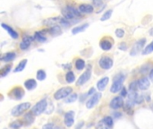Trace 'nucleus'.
<instances>
[{
	"instance_id": "5",
	"label": "nucleus",
	"mask_w": 153,
	"mask_h": 129,
	"mask_svg": "<svg viewBox=\"0 0 153 129\" xmlns=\"http://www.w3.org/2000/svg\"><path fill=\"white\" fill-rule=\"evenodd\" d=\"M101 97H102V94H101L100 92H96V93H94V94L91 96V98L89 101H87V102H86V107H87V109H92V108H94V107L99 103V101H100Z\"/></svg>"
},
{
	"instance_id": "9",
	"label": "nucleus",
	"mask_w": 153,
	"mask_h": 129,
	"mask_svg": "<svg viewBox=\"0 0 153 129\" xmlns=\"http://www.w3.org/2000/svg\"><path fill=\"white\" fill-rule=\"evenodd\" d=\"M145 42H146V39H142V40H138V41L134 45V47H133V48H132V50H131V55H132V56L137 55V54L143 49V48Z\"/></svg>"
},
{
	"instance_id": "19",
	"label": "nucleus",
	"mask_w": 153,
	"mask_h": 129,
	"mask_svg": "<svg viewBox=\"0 0 153 129\" xmlns=\"http://www.w3.org/2000/svg\"><path fill=\"white\" fill-rule=\"evenodd\" d=\"M123 88V83L121 82H113V84L110 88V92L112 93H117V92L121 91Z\"/></svg>"
},
{
	"instance_id": "27",
	"label": "nucleus",
	"mask_w": 153,
	"mask_h": 129,
	"mask_svg": "<svg viewBox=\"0 0 153 129\" xmlns=\"http://www.w3.org/2000/svg\"><path fill=\"white\" fill-rule=\"evenodd\" d=\"M61 19L59 18V17H55V18H50V19H47V20H45L44 22H43V24H45V25H50V26H52V25H54L56 22H57V21H60Z\"/></svg>"
},
{
	"instance_id": "1",
	"label": "nucleus",
	"mask_w": 153,
	"mask_h": 129,
	"mask_svg": "<svg viewBox=\"0 0 153 129\" xmlns=\"http://www.w3.org/2000/svg\"><path fill=\"white\" fill-rule=\"evenodd\" d=\"M30 107H31V104L30 102H22V103L15 106L12 110L11 114L13 117H19V116L22 115L23 113H25Z\"/></svg>"
},
{
	"instance_id": "34",
	"label": "nucleus",
	"mask_w": 153,
	"mask_h": 129,
	"mask_svg": "<svg viewBox=\"0 0 153 129\" xmlns=\"http://www.w3.org/2000/svg\"><path fill=\"white\" fill-rule=\"evenodd\" d=\"M112 13H113V11L112 10H108L103 15H102V17L100 18V21H102V22H104V21H107V20H108L110 17H111V15H112Z\"/></svg>"
},
{
	"instance_id": "10",
	"label": "nucleus",
	"mask_w": 153,
	"mask_h": 129,
	"mask_svg": "<svg viewBox=\"0 0 153 129\" xmlns=\"http://www.w3.org/2000/svg\"><path fill=\"white\" fill-rule=\"evenodd\" d=\"M33 40H34V37H31V36H24L23 39H22V40L20 43V48L22 49V50L27 49L30 46V44H31V42Z\"/></svg>"
},
{
	"instance_id": "16",
	"label": "nucleus",
	"mask_w": 153,
	"mask_h": 129,
	"mask_svg": "<svg viewBox=\"0 0 153 129\" xmlns=\"http://www.w3.org/2000/svg\"><path fill=\"white\" fill-rule=\"evenodd\" d=\"M16 57V54L14 52H7L5 54H4L1 57V61L3 62H10L13 61V59H15Z\"/></svg>"
},
{
	"instance_id": "29",
	"label": "nucleus",
	"mask_w": 153,
	"mask_h": 129,
	"mask_svg": "<svg viewBox=\"0 0 153 129\" xmlns=\"http://www.w3.org/2000/svg\"><path fill=\"white\" fill-rule=\"evenodd\" d=\"M37 79L39 80V81H43V80H45L46 79V77H47V75H46V72L44 71V70H42V69H40V70H39L38 72H37Z\"/></svg>"
},
{
	"instance_id": "42",
	"label": "nucleus",
	"mask_w": 153,
	"mask_h": 129,
	"mask_svg": "<svg viewBox=\"0 0 153 129\" xmlns=\"http://www.w3.org/2000/svg\"><path fill=\"white\" fill-rule=\"evenodd\" d=\"M118 48H119V49H121V50H126V45L125 43H122V44H120V45L118 46Z\"/></svg>"
},
{
	"instance_id": "46",
	"label": "nucleus",
	"mask_w": 153,
	"mask_h": 129,
	"mask_svg": "<svg viewBox=\"0 0 153 129\" xmlns=\"http://www.w3.org/2000/svg\"><path fill=\"white\" fill-rule=\"evenodd\" d=\"M150 79L153 82V69L150 72Z\"/></svg>"
},
{
	"instance_id": "45",
	"label": "nucleus",
	"mask_w": 153,
	"mask_h": 129,
	"mask_svg": "<svg viewBox=\"0 0 153 129\" xmlns=\"http://www.w3.org/2000/svg\"><path fill=\"white\" fill-rule=\"evenodd\" d=\"M93 2H94V4H96V5H98V4H101V0H92Z\"/></svg>"
},
{
	"instance_id": "40",
	"label": "nucleus",
	"mask_w": 153,
	"mask_h": 129,
	"mask_svg": "<svg viewBox=\"0 0 153 129\" xmlns=\"http://www.w3.org/2000/svg\"><path fill=\"white\" fill-rule=\"evenodd\" d=\"M127 91H126V87H123L122 88V90L120 91V95H121V97H126V95H127Z\"/></svg>"
},
{
	"instance_id": "41",
	"label": "nucleus",
	"mask_w": 153,
	"mask_h": 129,
	"mask_svg": "<svg viewBox=\"0 0 153 129\" xmlns=\"http://www.w3.org/2000/svg\"><path fill=\"white\" fill-rule=\"evenodd\" d=\"M60 23H61L63 26H65V27L69 26V22H67V20H65V19H61V20H60Z\"/></svg>"
},
{
	"instance_id": "48",
	"label": "nucleus",
	"mask_w": 153,
	"mask_h": 129,
	"mask_svg": "<svg viewBox=\"0 0 153 129\" xmlns=\"http://www.w3.org/2000/svg\"><path fill=\"white\" fill-rule=\"evenodd\" d=\"M150 34H151V35H153V28L150 31Z\"/></svg>"
},
{
	"instance_id": "8",
	"label": "nucleus",
	"mask_w": 153,
	"mask_h": 129,
	"mask_svg": "<svg viewBox=\"0 0 153 129\" xmlns=\"http://www.w3.org/2000/svg\"><path fill=\"white\" fill-rule=\"evenodd\" d=\"M10 96H11V98H13L14 100H17V101L22 100V97L24 96V91L21 87H15L11 91Z\"/></svg>"
},
{
	"instance_id": "14",
	"label": "nucleus",
	"mask_w": 153,
	"mask_h": 129,
	"mask_svg": "<svg viewBox=\"0 0 153 129\" xmlns=\"http://www.w3.org/2000/svg\"><path fill=\"white\" fill-rule=\"evenodd\" d=\"M2 27L8 32V34L13 38V39H18L19 38V34L18 32H16L12 27H10L9 25L7 24H4V23H2Z\"/></svg>"
},
{
	"instance_id": "43",
	"label": "nucleus",
	"mask_w": 153,
	"mask_h": 129,
	"mask_svg": "<svg viewBox=\"0 0 153 129\" xmlns=\"http://www.w3.org/2000/svg\"><path fill=\"white\" fill-rule=\"evenodd\" d=\"M93 93H96V92H95V89H94V88H91L90 91L88 92V95H92Z\"/></svg>"
},
{
	"instance_id": "36",
	"label": "nucleus",
	"mask_w": 153,
	"mask_h": 129,
	"mask_svg": "<svg viewBox=\"0 0 153 129\" xmlns=\"http://www.w3.org/2000/svg\"><path fill=\"white\" fill-rule=\"evenodd\" d=\"M125 78H126L125 75L122 74V73H120V74L117 75L114 77V81H113V82H121V83H124Z\"/></svg>"
},
{
	"instance_id": "35",
	"label": "nucleus",
	"mask_w": 153,
	"mask_h": 129,
	"mask_svg": "<svg viewBox=\"0 0 153 129\" xmlns=\"http://www.w3.org/2000/svg\"><path fill=\"white\" fill-rule=\"evenodd\" d=\"M152 52H153V41L143 50V55H148Z\"/></svg>"
},
{
	"instance_id": "3",
	"label": "nucleus",
	"mask_w": 153,
	"mask_h": 129,
	"mask_svg": "<svg viewBox=\"0 0 153 129\" xmlns=\"http://www.w3.org/2000/svg\"><path fill=\"white\" fill-rule=\"evenodd\" d=\"M72 92H73V89L71 87H63V88L57 90L54 93V98H55V100L59 101V100L67 98Z\"/></svg>"
},
{
	"instance_id": "13",
	"label": "nucleus",
	"mask_w": 153,
	"mask_h": 129,
	"mask_svg": "<svg viewBox=\"0 0 153 129\" xmlns=\"http://www.w3.org/2000/svg\"><path fill=\"white\" fill-rule=\"evenodd\" d=\"M108 82H109V78L107 77V76H106V77H103L102 79H100V80L98 82V84H97V88H98V90L100 91V92L104 91V90L106 89V87H107Z\"/></svg>"
},
{
	"instance_id": "39",
	"label": "nucleus",
	"mask_w": 153,
	"mask_h": 129,
	"mask_svg": "<svg viewBox=\"0 0 153 129\" xmlns=\"http://www.w3.org/2000/svg\"><path fill=\"white\" fill-rule=\"evenodd\" d=\"M42 129H55V126L51 123H48V124H46L43 126Z\"/></svg>"
},
{
	"instance_id": "6",
	"label": "nucleus",
	"mask_w": 153,
	"mask_h": 129,
	"mask_svg": "<svg viewBox=\"0 0 153 129\" xmlns=\"http://www.w3.org/2000/svg\"><path fill=\"white\" fill-rule=\"evenodd\" d=\"M91 67L89 66V68L79 77V79L76 82V85L77 86L83 85L84 84H86L89 81V79L91 78Z\"/></svg>"
},
{
	"instance_id": "38",
	"label": "nucleus",
	"mask_w": 153,
	"mask_h": 129,
	"mask_svg": "<svg viewBox=\"0 0 153 129\" xmlns=\"http://www.w3.org/2000/svg\"><path fill=\"white\" fill-rule=\"evenodd\" d=\"M22 123L20 122V121H13L11 125H10V127L12 128L13 129H17L19 128H21L22 127Z\"/></svg>"
},
{
	"instance_id": "7",
	"label": "nucleus",
	"mask_w": 153,
	"mask_h": 129,
	"mask_svg": "<svg viewBox=\"0 0 153 129\" xmlns=\"http://www.w3.org/2000/svg\"><path fill=\"white\" fill-rule=\"evenodd\" d=\"M124 105H125V101L123 97L121 96H117L113 98L112 101H110V108L113 110H118L120 108H123Z\"/></svg>"
},
{
	"instance_id": "32",
	"label": "nucleus",
	"mask_w": 153,
	"mask_h": 129,
	"mask_svg": "<svg viewBox=\"0 0 153 129\" xmlns=\"http://www.w3.org/2000/svg\"><path fill=\"white\" fill-rule=\"evenodd\" d=\"M102 122H103L107 127H108V128H111V127L113 126V123H114L113 119H112L111 117H105V118L103 119Z\"/></svg>"
},
{
	"instance_id": "25",
	"label": "nucleus",
	"mask_w": 153,
	"mask_h": 129,
	"mask_svg": "<svg viewBox=\"0 0 153 129\" xmlns=\"http://www.w3.org/2000/svg\"><path fill=\"white\" fill-rule=\"evenodd\" d=\"M75 67H76V69L79 70V71L83 70L84 67H85V62H84V60H82V59H81V58H78V59L75 61Z\"/></svg>"
},
{
	"instance_id": "12",
	"label": "nucleus",
	"mask_w": 153,
	"mask_h": 129,
	"mask_svg": "<svg viewBox=\"0 0 153 129\" xmlns=\"http://www.w3.org/2000/svg\"><path fill=\"white\" fill-rule=\"evenodd\" d=\"M138 85H139V89L145 91L150 87V80L147 77H143L138 81Z\"/></svg>"
},
{
	"instance_id": "21",
	"label": "nucleus",
	"mask_w": 153,
	"mask_h": 129,
	"mask_svg": "<svg viewBox=\"0 0 153 129\" xmlns=\"http://www.w3.org/2000/svg\"><path fill=\"white\" fill-rule=\"evenodd\" d=\"M26 65H27V59L22 60V61L17 65V66L14 68V73H19V72L23 71V69L25 68Z\"/></svg>"
},
{
	"instance_id": "28",
	"label": "nucleus",
	"mask_w": 153,
	"mask_h": 129,
	"mask_svg": "<svg viewBox=\"0 0 153 129\" xmlns=\"http://www.w3.org/2000/svg\"><path fill=\"white\" fill-rule=\"evenodd\" d=\"M11 68H12V65H6V66H4L1 69V71H0L1 76H2V77H4L5 75H7L8 73L11 71Z\"/></svg>"
},
{
	"instance_id": "22",
	"label": "nucleus",
	"mask_w": 153,
	"mask_h": 129,
	"mask_svg": "<svg viewBox=\"0 0 153 129\" xmlns=\"http://www.w3.org/2000/svg\"><path fill=\"white\" fill-rule=\"evenodd\" d=\"M24 121L27 125H31L34 122V114L32 112H28L24 116Z\"/></svg>"
},
{
	"instance_id": "23",
	"label": "nucleus",
	"mask_w": 153,
	"mask_h": 129,
	"mask_svg": "<svg viewBox=\"0 0 153 129\" xmlns=\"http://www.w3.org/2000/svg\"><path fill=\"white\" fill-rule=\"evenodd\" d=\"M75 75L73 71H68L65 75V80L68 84H72L75 81Z\"/></svg>"
},
{
	"instance_id": "2",
	"label": "nucleus",
	"mask_w": 153,
	"mask_h": 129,
	"mask_svg": "<svg viewBox=\"0 0 153 129\" xmlns=\"http://www.w3.org/2000/svg\"><path fill=\"white\" fill-rule=\"evenodd\" d=\"M47 105H48L47 100L43 99L35 104V106L31 109V112L34 114V116H39L40 114H42L46 110Z\"/></svg>"
},
{
	"instance_id": "20",
	"label": "nucleus",
	"mask_w": 153,
	"mask_h": 129,
	"mask_svg": "<svg viewBox=\"0 0 153 129\" xmlns=\"http://www.w3.org/2000/svg\"><path fill=\"white\" fill-rule=\"evenodd\" d=\"M48 32H49L50 34H52L53 36H58V35L62 34V31H61L60 27L57 26V25L52 26V27L50 28V30L48 31Z\"/></svg>"
},
{
	"instance_id": "47",
	"label": "nucleus",
	"mask_w": 153,
	"mask_h": 129,
	"mask_svg": "<svg viewBox=\"0 0 153 129\" xmlns=\"http://www.w3.org/2000/svg\"><path fill=\"white\" fill-rule=\"evenodd\" d=\"M71 67V64H67V66H64V68H70Z\"/></svg>"
},
{
	"instance_id": "30",
	"label": "nucleus",
	"mask_w": 153,
	"mask_h": 129,
	"mask_svg": "<svg viewBox=\"0 0 153 129\" xmlns=\"http://www.w3.org/2000/svg\"><path fill=\"white\" fill-rule=\"evenodd\" d=\"M65 9H66L68 12H70L72 14H74L75 17H79V16H81V14H80L79 11H78L77 9H75L74 7H73V6H66V7H65Z\"/></svg>"
},
{
	"instance_id": "17",
	"label": "nucleus",
	"mask_w": 153,
	"mask_h": 129,
	"mask_svg": "<svg viewBox=\"0 0 153 129\" xmlns=\"http://www.w3.org/2000/svg\"><path fill=\"white\" fill-rule=\"evenodd\" d=\"M24 86L28 91H31L34 90L37 87V82L34 79H28L27 81H25L24 83Z\"/></svg>"
},
{
	"instance_id": "37",
	"label": "nucleus",
	"mask_w": 153,
	"mask_h": 129,
	"mask_svg": "<svg viewBox=\"0 0 153 129\" xmlns=\"http://www.w3.org/2000/svg\"><path fill=\"white\" fill-rule=\"evenodd\" d=\"M116 35L117 38H123L125 36V31L121 28H118L116 30Z\"/></svg>"
},
{
	"instance_id": "26",
	"label": "nucleus",
	"mask_w": 153,
	"mask_h": 129,
	"mask_svg": "<svg viewBox=\"0 0 153 129\" xmlns=\"http://www.w3.org/2000/svg\"><path fill=\"white\" fill-rule=\"evenodd\" d=\"M88 26H89V24H88V23H85V24H82V25H81V26L75 27L74 29H73L72 33H73V34H77V33H79V32H82V31H85V29H86Z\"/></svg>"
},
{
	"instance_id": "18",
	"label": "nucleus",
	"mask_w": 153,
	"mask_h": 129,
	"mask_svg": "<svg viewBox=\"0 0 153 129\" xmlns=\"http://www.w3.org/2000/svg\"><path fill=\"white\" fill-rule=\"evenodd\" d=\"M94 10V7L91 4H81L79 6V11L84 13H92Z\"/></svg>"
},
{
	"instance_id": "15",
	"label": "nucleus",
	"mask_w": 153,
	"mask_h": 129,
	"mask_svg": "<svg viewBox=\"0 0 153 129\" xmlns=\"http://www.w3.org/2000/svg\"><path fill=\"white\" fill-rule=\"evenodd\" d=\"M100 48L104 50V51H108L112 48V42L107 39H104L100 41Z\"/></svg>"
},
{
	"instance_id": "11",
	"label": "nucleus",
	"mask_w": 153,
	"mask_h": 129,
	"mask_svg": "<svg viewBox=\"0 0 153 129\" xmlns=\"http://www.w3.org/2000/svg\"><path fill=\"white\" fill-rule=\"evenodd\" d=\"M74 122V112L68 111L65 114V125L68 128H71Z\"/></svg>"
},
{
	"instance_id": "33",
	"label": "nucleus",
	"mask_w": 153,
	"mask_h": 129,
	"mask_svg": "<svg viewBox=\"0 0 153 129\" xmlns=\"http://www.w3.org/2000/svg\"><path fill=\"white\" fill-rule=\"evenodd\" d=\"M138 88H139V85H138V82H136V81H134V82H132L129 84V90H130V92H136Z\"/></svg>"
},
{
	"instance_id": "4",
	"label": "nucleus",
	"mask_w": 153,
	"mask_h": 129,
	"mask_svg": "<svg viewBox=\"0 0 153 129\" xmlns=\"http://www.w3.org/2000/svg\"><path fill=\"white\" fill-rule=\"evenodd\" d=\"M113 64H114V62H113L112 58H110L109 57H106V56L102 57L100 59V61H99L100 66L102 69H104V70H108V69H110V68L113 66Z\"/></svg>"
},
{
	"instance_id": "24",
	"label": "nucleus",
	"mask_w": 153,
	"mask_h": 129,
	"mask_svg": "<svg viewBox=\"0 0 153 129\" xmlns=\"http://www.w3.org/2000/svg\"><path fill=\"white\" fill-rule=\"evenodd\" d=\"M34 40H38L39 42H44V41L47 40V38L41 31H37L34 34Z\"/></svg>"
},
{
	"instance_id": "44",
	"label": "nucleus",
	"mask_w": 153,
	"mask_h": 129,
	"mask_svg": "<svg viewBox=\"0 0 153 129\" xmlns=\"http://www.w3.org/2000/svg\"><path fill=\"white\" fill-rule=\"evenodd\" d=\"M83 125H84V123L82 121V122H80V124H78L76 127H75V129H81L82 127H83Z\"/></svg>"
},
{
	"instance_id": "31",
	"label": "nucleus",
	"mask_w": 153,
	"mask_h": 129,
	"mask_svg": "<svg viewBox=\"0 0 153 129\" xmlns=\"http://www.w3.org/2000/svg\"><path fill=\"white\" fill-rule=\"evenodd\" d=\"M77 97H78V96H77L76 93H71V94L65 99V102H66V103H73V102L76 101Z\"/></svg>"
}]
</instances>
